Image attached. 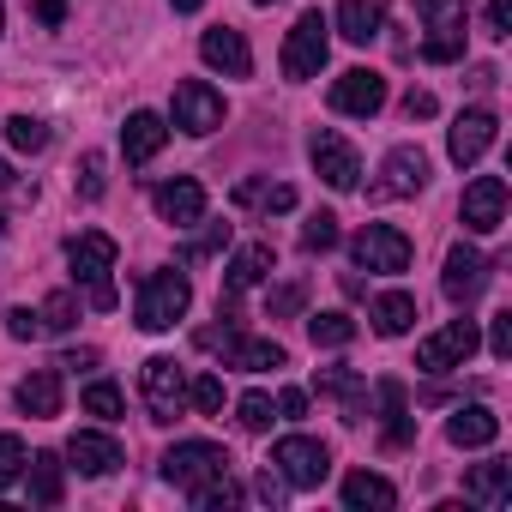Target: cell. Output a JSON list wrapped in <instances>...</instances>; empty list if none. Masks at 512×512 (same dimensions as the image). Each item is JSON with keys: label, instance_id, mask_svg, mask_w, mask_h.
Masks as SVG:
<instances>
[{"label": "cell", "instance_id": "1", "mask_svg": "<svg viewBox=\"0 0 512 512\" xmlns=\"http://www.w3.org/2000/svg\"><path fill=\"white\" fill-rule=\"evenodd\" d=\"M67 266H73V284L85 290V302L97 308V314H109L121 296H115V235H103V229H85V235H73L67 241Z\"/></svg>", "mask_w": 512, "mask_h": 512}, {"label": "cell", "instance_id": "2", "mask_svg": "<svg viewBox=\"0 0 512 512\" xmlns=\"http://www.w3.org/2000/svg\"><path fill=\"white\" fill-rule=\"evenodd\" d=\"M223 326H205L199 332V350H223V368H241V374H266V368H290L284 344L278 338H247L235 326V314H217Z\"/></svg>", "mask_w": 512, "mask_h": 512}, {"label": "cell", "instance_id": "3", "mask_svg": "<svg viewBox=\"0 0 512 512\" xmlns=\"http://www.w3.org/2000/svg\"><path fill=\"white\" fill-rule=\"evenodd\" d=\"M326 55H332V19H326V13H302V19L290 25V37H284L278 67H284V79L308 85V79H320Z\"/></svg>", "mask_w": 512, "mask_h": 512}, {"label": "cell", "instance_id": "4", "mask_svg": "<svg viewBox=\"0 0 512 512\" xmlns=\"http://www.w3.org/2000/svg\"><path fill=\"white\" fill-rule=\"evenodd\" d=\"M187 308H193V284H187V272H151V278L139 284L133 320H139V332H169Z\"/></svg>", "mask_w": 512, "mask_h": 512}, {"label": "cell", "instance_id": "5", "mask_svg": "<svg viewBox=\"0 0 512 512\" xmlns=\"http://www.w3.org/2000/svg\"><path fill=\"white\" fill-rule=\"evenodd\" d=\"M217 476H229V452L211 446V440H175L163 452V482L181 488V494H193V488H205Z\"/></svg>", "mask_w": 512, "mask_h": 512}, {"label": "cell", "instance_id": "6", "mask_svg": "<svg viewBox=\"0 0 512 512\" xmlns=\"http://www.w3.org/2000/svg\"><path fill=\"white\" fill-rule=\"evenodd\" d=\"M410 235L404 229H392V223H368V229H356V241H350V260L362 266V272H380V278H398V272H410Z\"/></svg>", "mask_w": 512, "mask_h": 512}, {"label": "cell", "instance_id": "7", "mask_svg": "<svg viewBox=\"0 0 512 512\" xmlns=\"http://www.w3.org/2000/svg\"><path fill=\"white\" fill-rule=\"evenodd\" d=\"M272 470L290 482V488H320L326 476H332V452H326V440H308V434H284L278 446H272Z\"/></svg>", "mask_w": 512, "mask_h": 512}, {"label": "cell", "instance_id": "8", "mask_svg": "<svg viewBox=\"0 0 512 512\" xmlns=\"http://www.w3.org/2000/svg\"><path fill=\"white\" fill-rule=\"evenodd\" d=\"M416 13L428 25V43H422V61L446 67L464 55V0H416Z\"/></svg>", "mask_w": 512, "mask_h": 512}, {"label": "cell", "instance_id": "9", "mask_svg": "<svg viewBox=\"0 0 512 512\" xmlns=\"http://www.w3.org/2000/svg\"><path fill=\"white\" fill-rule=\"evenodd\" d=\"M476 344H482L476 320H446L434 338L416 344V368H422V374H452V368H464V362L476 356Z\"/></svg>", "mask_w": 512, "mask_h": 512}, {"label": "cell", "instance_id": "10", "mask_svg": "<svg viewBox=\"0 0 512 512\" xmlns=\"http://www.w3.org/2000/svg\"><path fill=\"white\" fill-rule=\"evenodd\" d=\"M139 392H145L151 422H175L187 410V374H181V362L175 356H151L139 368Z\"/></svg>", "mask_w": 512, "mask_h": 512}, {"label": "cell", "instance_id": "11", "mask_svg": "<svg viewBox=\"0 0 512 512\" xmlns=\"http://www.w3.org/2000/svg\"><path fill=\"white\" fill-rule=\"evenodd\" d=\"M488 278H494L488 253H482V247H470V241H452V253H446V272H440V290H446V302H452V308H470V302L488 290Z\"/></svg>", "mask_w": 512, "mask_h": 512}, {"label": "cell", "instance_id": "12", "mask_svg": "<svg viewBox=\"0 0 512 512\" xmlns=\"http://www.w3.org/2000/svg\"><path fill=\"white\" fill-rule=\"evenodd\" d=\"M272 272H278V247H272V241H247V247H235V260L223 266V302H217V314H229L241 290L266 284Z\"/></svg>", "mask_w": 512, "mask_h": 512}, {"label": "cell", "instance_id": "13", "mask_svg": "<svg viewBox=\"0 0 512 512\" xmlns=\"http://www.w3.org/2000/svg\"><path fill=\"white\" fill-rule=\"evenodd\" d=\"M494 139H500L494 109H464V115L452 121V133H446V157H452L458 169H476V163L494 151Z\"/></svg>", "mask_w": 512, "mask_h": 512}, {"label": "cell", "instance_id": "14", "mask_svg": "<svg viewBox=\"0 0 512 512\" xmlns=\"http://www.w3.org/2000/svg\"><path fill=\"white\" fill-rule=\"evenodd\" d=\"M308 157H314L320 181L338 187V193H350V187L362 181V157H356V145H350L344 133H332V127H320V133L308 139Z\"/></svg>", "mask_w": 512, "mask_h": 512}, {"label": "cell", "instance_id": "15", "mask_svg": "<svg viewBox=\"0 0 512 512\" xmlns=\"http://www.w3.org/2000/svg\"><path fill=\"white\" fill-rule=\"evenodd\" d=\"M428 187V151L422 145H392L374 181V199H416Z\"/></svg>", "mask_w": 512, "mask_h": 512}, {"label": "cell", "instance_id": "16", "mask_svg": "<svg viewBox=\"0 0 512 512\" xmlns=\"http://www.w3.org/2000/svg\"><path fill=\"white\" fill-rule=\"evenodd\" d=\"M175 127L193 133V139L217 133V127H223V97H217L205 79H181V85H175Z\"/></svg>", "mask_w": 512, "mask_h": 512}, {"label": "cell", "instance_id": "17", "mask_svg": "<svg viewBox=\"0 0 512 512\" xmlns=\"http://www.w3.org/2000/svg\"><path fill=\"white\" fill-rule=\"evenodd\" d=\"M332 109L338 115H380L386 109V79L374 73V67H350V73H338L332 79Z\"/></svg>", "mask_w": 512, "mask_h": 512}, {"label": "cell", "instance_id": "18", "mask_svg": "<svg viewBox=\"0 0 512 512\" xmlns=\"http://www.w3.org/2000/svg\"><path fill=\"white\" fill-rule=\"evenodd\" d=\"M458 217H464L470 235H494V229L506 223V181H500V175H476V181L464 187Z\"/></svg>", "mask_w": 512, "mask_h": 512}, {"label": "cell", "instance_id": "19", "mask_svg": "<svg viewBox=\"0 0 512 512\" xmlns=\"http://www.w3.org/2000/svg\"><path fill=\"white\" fill-rule=\"evenodd\" d=\"M151 205H157V217H163V223H175V229L205 223V187H199L193 175H175V181L151 187Z\"/></svg>", "mask_w": 512, "mask_h": 512}, {"label": "cell", "instance_id": "20", "mask_svg": "<svg viewBox=\"0 0 512 512\" xmlns=\"http://www.w3.org/2000/svg\"><path fill=\"white\" fill-rule=\"evenodd\" d=\"M199 61L217 67V73H229V79H247V73H253V49H247V37H241L235 25H211V31L199 37Z\"/></svg>", "mask_w": 512, "mask_h": 512}, {"label": "cell", "instance_id": "21", "mask_svg": "<svg viewBox=\"0 0 512 512\" xmlns=\"http://www.w3.org/2000/svg\"><path fill=\"white\" fill-rule=\"evenodd\" d=\"M374 398H380V446H386V452H404V446L416 440V422H410V392H404V380H380V386H374Z\"/></svg>", "mask_w": 512, "mask_h": 512}, {"label": "cell", "instance_id": "22", "mask_svg": "<svg viewBox=\"0 0 512 512\" xmlns=\"http://www.w3.org/2000/svg\"><path fill=\"white\" fill-rule=\"evenodd\" d=\"M121 440L115 434H97V428H79L73 440H67V470H79V476H109V470H121Z\"/></svg>", "mask_w": 512, "mask_h": 512}, {"label": "cell", "instance_id": "23", "mask_svg": "<svg viewBox=\"0 0 512 512\" xmlns=\"http://www.w3.org/2000/svg\"><path fill=\"white\" fill-rule=\"evenodd\" d=\"M446 440H452L458 452H476V446H494V440H500V416H494L488 404H458V410L446 416Z\"/></svg>", "mask_w": 512, "mask_h": 512}, {"label": "cell", "instance_id": "24", "mask_svg": "<svg viewBox=\"0 0 512 512\" xmlns=\"http://www.w3.org/2000/svg\"><path fill=\"white\" fill-rule=\"evenodd\" d=\"M163 145H169V121H163L157 109H133L127 127H121V151H127V163H151Z\"/></svg>", "mask_w": 512, "mask_h": 512}, {"label": "cell", "instance_id": "25", "mask_svg": "<svg viewBox=\"0 0 512 512\" xmlns=\"http://www.w3.org/2000/svg\"><path fill=\"white\" fill-rule=\"evenodd\" d=\"M386 31V0H338V37L368 49Z\"/></svg>", "mask_w": 512, "mask_h": 512}, {"label": "cell", "instance_id": "26", "mask_svg": "<svg viewBox=\"0 0 512 512\" xmlns=\"http://www.w3.org/2000/svg\"><path fill=\"white\" fill-rule=\"evenodd\" d=\"M314 386H320V398H338L344 404V422H362L368 416V380L356 368H320Z\"/></svg>", "mask_w": 512, "mask_h": 512}, {"label": "cell", "instance_id": "27", "mask_svg": "<svg viewBox=\"0 0 512 512\" xmlns=\"http://www.w3.org/2000/svg\"><path fill=\"white\" fill-rule=\"evenodd\" d=\"M13 398H19V410H25V416H37V422L61 416V368H37V374H25Z\"/></svg>", "mask_w": 512, "mask_h": 512}, {"label": "cell", "instance_id": "28", "mask_svg": "<svg viewBox=\"0 0 512 512\" xmlns=\"http://www.w3.org/2000/svg\"><path fill=\"white\" fill-rule=\"evenodd\" d=\"M464 494H470L476 506L500 512V506L512 500V464H506V458H488V464H476V470L464 476Z\"/></svg>", "mask_w": 512, "mask_h": 512}, {"label": "cell", "instance_id": "29", "mask_svg": "<svg viewBox=\"0 0 512 512\" xmlns=\"http://www.w3.org/2000/svg\"><path fill=\"white\" fill-rule=\"evenodd\" d=\"M344 506L350 512H392L398 506V488L386 476H374V470H350L344 476Z\"/></svg>", "mask_w": 512, "mask_h": 512}, {"label": "cell", "instance_id": "30", "mask_svg": "<svg viewBox=\"0 0 512 512\" xmlns=\"http://www.w3.org/2000/svg\"><path fill=\"white\" fill-rule=\"evenodd\" d=\"M25 476H31V500L37 506H61L67 500V464L55 452H31L25 458Z\"/></svg>", "mask_w": 512, "mask_h": 512}, {"label": "cell", "instance_id": "31", "mask_svg": "<svg viewBox=\"0 0 512 512\" xmlns=\"http://www.w3.org/2000/svg\"><path fill=\"white\" fill-rule=\"evenodd\" d=\"M374 332L380 338H404L410 326H416V296H404V290H386V296H374Z\"/></svg>", "mask_w": 512, "mask_h": 512}, {"label": "cell", "instance_id": "32", "mask_svg": "<svg viewBox=\"0 0 512 512\" xmlns=\"http://www.w3.org/2000/svg\"><path fill=\"white\" fill-rule=\"evenodd\" d=\"M37 320H43V338L73 332V326H79V296H73V290H55V296L37 308Z\"/></svg>", "mask_w": 512, "mask_h": 512}, {"label": "cell", "instance_id": "33", "mask_svg": "<svg viewBox=\"0 0 512 512\" xmlns=\"http://www.w3.org/2000/svg\"><path fill=\"white\" fill-rule=\"evenodd\" d=\"M308 338H314V350H344V344H356V320L350 314H314Z\"/></svg>", "mask_w": 512, "mask_h": 512}, {"label": "cell", "instance_id": "34", "mask_svg": "<svg viewBox=\"0 0 512 512\" xmlns=\"http://www.w3.org/2000/svg\"><path fill=\"white\" fill-rule=\"evenodd\" d=\"M235 422H241V434H266V428L278 422V404H272L266 392H247V398L235 404Z\"/></svg>", "mask_w": 512, "mask_h": 512}, {"label": "cell", "instance_id": "35", "mask_svg": "<svg viewBox=\"0 0 512 512\" xmlns=\"http://www.w3.org/2000/svg\"><path fill=\"white\" fill-rule=\"evenodd\" d=\"M187 500H193L199 512H229V506H241V482H235V476H217V482L193 488Z\"/></svg>", "mask_w": 512, "mask_h": 512}, {"label": "cell", "instance_id": "36", "mask_svg": "<svg viewBox=\"0 0 512 512\" xmlns=\"http://www.w3.org/2000/svg\"><path fill=\"white\" fill-rule=\"evenodd\" d=\"M223 247H229V223H211L199 241H187V247H181V266H205V260H217Z\"/></svg>", "mask_w": 512, "mask_h": 512}, {"label": "cell", "instance_id": "37", "mask_svg": "<svg viewBox=\"0 0 512 512\" xmlns=\"http://www.w3.org/2000/svg\"><path fill=\"white\" fill-rule=\"evenodd\" d=\"M7 139H13V151L31 157V151L49 145V121H37V115H13V121H7Z\"/></svg>", "mask_w": 512, "mask_h": 512}, {"label": "cell", "instance_id": "38", "mask_svg": "<svg viewBox=\"0 0 512 512\" xmlns=\"http://www.w3.org/2000/svg\"><path fill=\"white\" fill-rule=\"evenodd\" d=\"M332 247H338V217L332 211H314L302 223V253H332Z\"/></svg>", "mask_w": 512, "mask_h": 512}, {"label": "cell", "instance_id": "39", "mask_svg": "<svg viewBox=\"0 0 512 512\" xmlns=\"http://www.w3.org/2000/svg\"><path fill=\"white\" fill-rule=\"evenodd\" d=\"M85 410H91V416H103V422H115V416L127 410V398H121V386H115V380H91V386H85Z\"/></svg>", "mask_w": 512, "mask_h": 512}, {"label": "cell", "instance_id": "40", "mask_svg": "<svg viewBox=\"0 0 512 512\" xmlns=\"http://www.w3.org/2000/svg\"><path fill=\"white\" fill-rule=\"evenodd\" d=\"M73 181H79V199H91V205H97V199H103V187H109V175H103V151H85Z\"/></svg>", "mask_w": 512, "mask_h": 512}, {"label": "cell", "instance_id": "41", "mask_svg": "<svg viewBox=\"0 0 512 512\" xmlns=\"http://www.w3.org/2000/svg\"><path fill=\"white\" fill-rule=\"evenodd\" d=\"M187 404H193L199 416H217V410H223V380H217V374L187 380Z\"/></svg>", "mask_w": 512, "mask_h": 512}, {"label": "cell", "instance_id": "42", "mask_svg": "<svg viewBox=\"0 0 512 512\" xmlns=\"http://www.w3.org/2000/svg\"><path fill=\"white\" fill-rule=\"evenodd\" d=\"M25 458H31V452H25L19 434H0V488H13V482L25 476Z\"/></svg>", "mask_w": 512, "mask_h": 512}, {"label": "cell", "instance_id": "43", "mask_svg": "<svg viewBox=\"0 0 512 512\" xmlns=\"http://www.w3.org/2000/svg\"><path fill=\"white\" fill-rule=\"evenodd\" d=\"M302 302H308V284H278V290L266 296V314H272V320H290V314H302Z\"/></svg>", "mask_w": 512, "mask_h": 512}, {"label": "cell", "instance_id": "44", "mask_svg": "<svg viewBox=\"0 0 512 512\" xmlns=\"http://www.w3.org/2000/svg\"><path fill=\"white\" fill-rule=\"evenodd\" d=\"M266 199H272V181H260V175L235 181V205H241V211H266Z\"/></svg>", "mask_w": 512, "mask_h": 512}, {"label": "cell", "instance_id": "45", "mask_svg": "<svg viewBox=\"0 0 512 512\" xmlns=\"http://www.w3.org/2000/svg\"><path fill=\"white\" fill-rule=\"evenodd\" d=\"M7 338H19V344H37V338H43V320H37L31 308H7Z\"/></svg>", "mask_w": 512, "mask_h": 512}, {"label": "cell", "instance_id": "46", "mask_svg": "<svg viewBox=\"0 0 512 512\" xmlns=\"http://www.w3.org/2000/svg\"><path fill=\"white\" fill-rule=\"evenodd\" d=\"M253 494H260V500H266V506H284V494H290V482H284V476H278V470H272V464H266V470H260V476H253Z\"/></svg>", "mask_w": 512, "mask_h": 512}, {"label": "cell", "instance_id": "47", "mask_svg": "<svg viewBox=\"0 0 512 512\" xmlns=\"http://www.w3.org/2000/svg\"><path fill=\"white\" fill-rule=\"evenodd\" d=\"M488 350H494V362L512 356V314H494V320H488Z\"/></svg>", "mask_w": 512, "mask_h": 512}, {"label": "cell", "instance_id": "48", "mask_svg": "<svg viewBox=\"0 0 512 512\" xmlns=\"http://www.w3.org/2000/svg\"><path fill=\"white\" fill-rule=\"evenodd\" d=\"M308 416V392L302 386H284L278 392V422H302Z\"/></svg>", "mask_w": 512, "mask_h": 512}, {"label": "cell", "instance_id": "49", "mask_svg": "<svg viewBox=\"0 0 512 512\" xmlns=\"http://www.w3.org/2000/svg\"><path fill=\"white\" fill-rule=\"evenodd\" d=\"M488 37H512V0H488Z\"/></svg>", "mask_w": 512, "mask_h": 512}, {"label": "cell", "instance_id": "50", "mask_svg": "<svg viewBox=\"0 0 512 512\" xmlns=\"http://www.w3.org/2000/svg\"><path fill=\"white\" fill-rule=\"evenodd\" d=\"M434 109H440V103H434V91H410V97H404V115H410V121H428Z\"/></svg>", "mask_w": 512, "mask_h": 512}, {"label": "cell", "instance_id": "51", "mask_svg": "<svg viewBox=\"0 0 512 512\" xmlns=\"http://www.w3.org/2000/svg\"><path fill=\"white\" fill-rule=\"evenodd\" d=\"M55 368H67V374H91V368H97V350H67Z\"/></svg>", "mask_w": 512, "mask_h": 512}, {"label": "cell", "instance_id": "52", "mask_svg": "<svg viewBox=\"0 0 512 512\" xmlns=\"http://www.w3.org/2000/svg\"><path fill=\"white\" fill-rule=\"evenodd\" d=\"M266 211H296V187H284V181H278V187H272V199H266Z\"/></svg>", "mask_w": 512, "mask_h": 512}, {"label": "cell", "instance_id": "53", "mask_svg": "<svg viewBox=\"0 0 512 512\" xmlns=\"http://www.w3.org/2000/svg\"><path fill=\"white\" fill-rule=\"evenodd\" d=\"M61 13H67V0H37V19L43 25H61Z\"/></svg>", "mask_w": 512, "mask_h": 512}, {"label": "cell", "instance_id": "54", "mask_svg": "<svg viewBox=\"0 0 512 512\" xmlns=\"http://www.w3.org/2000/svg\"><path fill=\"white\" fill-rule=\"evenodd\" d=\"M169 7H175V13H199V7H205V0H169Z\"/></svg>", "mask_w": 512, "mask_h": 512}, {"label": "cell", "instance_id": "55", "mask_svg": "<svg viewBox=\"0 0 512 512\" xmlns=\"http://www.w3.org/2000/svg\"><path fill=\"white\" fill-rule=\"evenodd\" d=\"M13 187V163H0V193H7Z\"/></svg>", "mask_w": 512, "mask_h": 512}, {"label": "cell", "instance_id": "56", "mask_svg": "<svg viewBox=\"0 0 512 512\" xmlns=\"http://www.w3.org/2000/svg\"><path fill=\"white\" fill-rule=\"evenodd\" d=\"M0 241H7V211H0Z\"/></svg>", "mask_w": 512, "mask_h": 512}, {"label": "cell", "instance_id": "57", "mask_svg": "<svg viewBox=\"0 0 512 512\" xmlns=\"http://www.w3.org/2000/svg\"><path fill=\"white\" fill-rule=\"evenodd\" d=\"M253 7H278V0H253Z\"/></svg>", "mask_w": 512, "mask_h": 512}, {"label": "cell", "instance_id": "58", "mask_svg": "<svg viewBox=\"0 0 512 512\" xmlns=\"http://www.w3.org/2000/svg\"><path fill=\"white\" fill-rule=\"evenodd\" d=\"M0 31H7V7H0Z\"/></svg>", "mask_w": 512, "mask_h": 512}]
</instances>
